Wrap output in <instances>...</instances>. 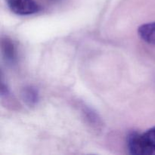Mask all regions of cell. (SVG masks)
<instances>
[{"label": "cell", "mask_w": 155, "mask_h": 155, "mask_svg": "<svg viewBox=\"0 0 155 155\" xmlns=\"http://www.w3.org/2000/svg\"><path fill=\"white\" fill-rule=\"evenodd\" d=\"M81 112L83 118L88 125L90 126L93 130L96 131L101 130L103 127L102 120L95 110H94L92 107L83 104L81 107Z\"/></svg>", "instance_id": "4"}, {"label": "cell", "mask_w": 155, "mask_h": 155, "mask_svg": "<svg viewBox=\"0 0 155 155\" xmlns=\"http://www.w3.org/2000/svg\"><path fill=\"white\" fill-rule=\"evenodd\" d=\"M127 142L130 154L155 155V127L143 133L132 132L127 136Z\"/></svg>", "instance_id": "1"}, {"label": "cell", "mask_w": 155, "mask_h": 155, "mask_svg": "<svg viewBox=\"0 0 155 155\" xmlns=\"http://www.w3.org/2000/svg\"><path fill=\"white\" fill-rule=\"evenodd\" d=\"M12 12L18 15H30L40 10V7L34 0H5Z\"/></svg>", "instance_id": "2"}, {"label": "cell", "mask_w": 155, "mask_h": 155, "mask_svg": "<svg viewBox=\"0 0 155 155\" xmlns=\"http://www.w3.org/2000/svg\"><path fill=\"white\" fill-rule=\"evenodd\" d=\"M21 98L28 107H35L39 101V91L33 86H27L21 90Z\"/></svg>", "instance_id": "5"}, {"label": "cell", "mask_w": 155, "mask_h": 155, "mask_svg": "<svg viewBox=\"0 0 155 155\" xmlns=\"http://www.w3.org/2000/svg\"><path fill=\"white\" fill-rule=\"evenodd\" d=\"M1 50L3 60L7 64L14 66L18 62V48L16 44L8 37L2 39Z\"/></svg>", "instance_id": "3"}, {"label": "cell", "mask_w": 155, "mask_h": 155, "mask_svg": "<svg viewBox=\"0 0 155 155\" xmlns=\"http://www.w3.org/2000/svg\"><path fill=\"white\" fill-rule=\"evenodd\" d=\"M1 97L2 98L3 101H8V104H12L14 106V103H13V100L12 101V95L11 94L10 90H9L8 87L7 86V84L4 83L3 81V78L2 77V80H1Z\"/></svg>", "instance_id": "7"}, {"label": "cell", "mask_w": 155, "mask_h": 155, "mask_svg": "<svg viewBox=\"0 0 155 155\" xmlns=\"http://www.w3.org/2000/svg\"><path fill=\"white\" fill-rule=\"evenodd\" d=\"M138 33L142 40L155 45V22L142 24L138 29Z\"/></svg>", "instance_id": "6"}]
</instances>
